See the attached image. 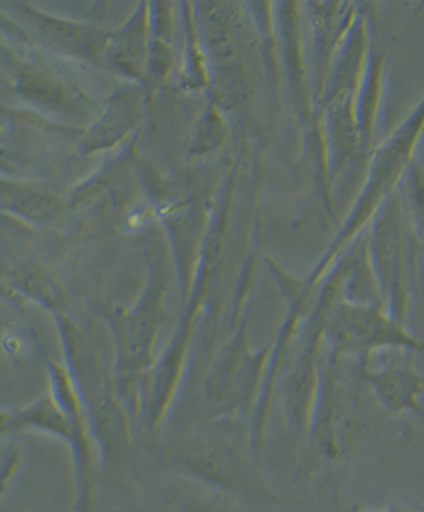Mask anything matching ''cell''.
I'll return each mask as SVG.
<instances>
[{"mask_svg":"<svg viewBox=\"0 0 424 512\" xmlns=\"http://www.w3.org/2000/svg\"><path fill=\"white\" fill-rule=\"evenodd\" d=\"M161 456L170 467L207 486L212 495L234 504L281 505L278 491L258 465L250 426L243 419H220L188 431L168 444Z\"/></svg>","mask_w":424,"mask_h":512,"instance_id":"cell-1","label":"cell"},{"mask_svg":"<svg viewBox=\"0 0 424 512\" xmlns=\"http://www.w3.org/2000/svg\"><path fill=\"white\" fill-rule=\"evenodd\" d=\"M48 391L20 408H4L0 414L2 437L46 435L68 445L75 468L73 512H94L96 456L87 408L75 378L62 362L46 361Z\"/></svg>","mask_w":424,"mask_h":512,"instance_id":"cell-2","label":"cell"},{"mask_svg":"<svg viewBox=\"0 0 424 512\" xmlns=\"http://www.w3.org/2000/svg\"><path fill=\"white\" fill-rule=\"evenodd\" d=\"M423 131L424 96L417 101L412 112L407 113L403 121L380 144L375 145L368 161L363 186L347 212V218L343 219L333 241L329 242L310 274L299 279V285L308 297L315 299L318 285L326 278L327 272L333 269L341 253L363 234L364 226L370 225L380 205L400 189L403 177L409 172L410 165L416 161L417 144Z\"/></svg>","mask_w":424,"mask_h":512,"instance_id":"cell-3","label":"cell"},{"mask_svg":"<svg viewBox=\"0 0 424 512\" xmlns=\"http://www.w3.org/2000/svg\"><path fill=\"white\" fill-rule=\"evenodd\" d=\"M315 299L322 311L324 343L334 357L363 361L386 350L424 357V339L391 317L382 304H356L341 299L331 274L318 285Z\"/></svg>","mask_w":424,"mask_h":512,"instance_id":"cell-4","label":"cell"},{"mask_svg":"<svg viewBox=\"0 0 424 512\" xmlns=\"http://www.w3.org/2000/svg\"><path fill=\"white\" fill-rule=\"evenodd\" d=\"M345 361L326 352L320 362L317 400L308 438L311 452L324 463H340L359 449L373 430V415L359 391L356 378L343 368Z\"/></svg>","mask_w":424,"mask_h":512,"instance_id":"cell-5","label":"cell"},{"mask_svg":"<svg viewBox=\"0 0 424 512\" xmlns=\"http://www.w3.org/2000/svg\"><path fill=\"white\" fill-rule=\"evenodd\" d=\"M165 295L167 278L163 264L158 260L152 267L145 292L137 304L126 311H115L108 315L117 350L115 389L135 422V430L140 414L142 385L158 359V355H154V347L168 318Z\"/></svg>","mask_w":424,"mask_h":512,"instance_id":"cell-6","label":"cell"},{"mask_svg":"<svg viewBox=\"0 0 424 512\" xmlns=\"http://www.w3.org/2000/svg\"><path fill=\"white\" fill-rule=\"evenodd\" d=\"M251 297L234 318V332L212 359L204 378V403L212 421L248 419L264 385L265 373L273 352V341L262 348L251 343Z\"/></svg>","mask_w":424,"mask_h":512,"instance_id":"cell-7","label":"cell"},{"mask_svg":"<svg viewBox=\"0 0 424 512\" xmlns=\"http://www.w3.org/2000/svg\"><path fill=\"white\" fill-rule=\"evenodd\" d=\"M20 34L27 41L29 50H20L15 45L2 46L4 83L23 103L31 106L29 110L32 112L41 113L64 126L87 128L96 119L101 103H96L75 78L45 59L43 53L36 52V46L22 29Z\"/></svg>","mask_w":424,"mask_h":512,"instance_id":"cell-8","label":"cell"},{"mask_svg":"<svg viewBox=\"0 0 424 512\" xmlns=\"http://www.w3.org/2000/svg\"><path fill=\"white\" fill-rule=\"evenodd\" d=\"M419 241L410 226L400 189L389 196L370 221L366 255L379 288L380 301L391 317L407 324L417 285Z\"/></svg>","mask_w":424,"mask_h":512,"instance_id":"cell-9","label":"cell"},{"mask_svg":"<svg viewBox=\"0 0 424 512\" xmlns=\"http://www.w3.org/2000/svg\"><path fill=\"white\" fill-rule=\"evenodd\" d=\"M324 347L322 311L315 299L310 315L304 320L301 331L290 347L276 389V398H280L288 430L296 437H303L310 428Z\"/></svg>","mask_w":424,"mask_h":512,"instance_id":"cell-10","label":"cell"},{"mask_svg":"<svg viewBox=\"0 0 424 512\" xmlns=\"http://www.w3.org/2000/svg\"><path fill=\"white\" fill-rule=\"evenodd\" d=\"M16 25L32 45L46 48L69 61L106 69V43L110 32L89 22L52 15L27 2H15Z\"/></svg>","mask_w":424,"mask_h":512,"instance_id":"cell-11","label":"cell"},{"mask_svg":"<svg viewBox=\"0 0 424 512\" xmlns=\"http://www.w3.org/2000/svg\"><path fill=\"white\" fill-rule=\"evenodd\" d=\"M414 357L410 352L386 350L354 361L364 387L387 414H424V377Z\"/></svg>","mask_w":424,"mask_h":512,"instance_id":"cell-12","label":"cell"},{"mask_svg":"<svg viewBox=\"0 0 424 512\" xmlns=\"http://www.w3.org/2000/svg\"><path fill=\"white\" fill-rule=\"evenodd\" d=\"M320 138L324 152V170L331 202L338 184L349 179L350 172L370 161L356 115V96L345 94L329 101L318 112ZM334 205V202H333Z\"/></svg>","mask_w":424,"mask_h":512,"instance_id":"cell-13","label":"cell"},{"mask_svg":"<svg viewBox=\"0 0 424 512\" xmlns=\"http://www.w3.org/2000/svg\"><path fill=\"white\" fill-rule=\"evenodd\" d=\"M303 18H306L310 41V50L306 52L308 71H310L311 92L315 99V110L324 85L334 53L340 48L341 41L347 36L352 23L356 22L361 11L359 4L352 2H303Z\"/></svg>","mask_w":424,"mask_h":512,"instance_id":"cell-14","label":"cell"},{"mask_svg":"<svg viewBox=\"0 0 424 512\" xmlns=\"http://www.w3.org/2000/svg\"><path fill=\"white\" fill-rule=\"evenodd\" d=\"M145 117V85L124 83L101 101L96 119L82 131L76 145L80 156L114 151L135 135Z\"/></svg>","mask_w":424,"mask_h":512,"instance_id":"cell-15","label":"cell"},{"mask_svg":"<svg viewBox=\"0 0 424 512\" xmlns=\"http://www.w3.org/2000/svg\"><path fill=\"white\" fill-rule=\"evenodd\" d=\"M151 59V2H138L121 27L108 34L106 69L114 71L128 83L149 82Z\"/></svg>","mask_w":424,"mask_h":512,"instance_id":"cell-16","label":"cell"},{"mask_svg":"<svg viewBox=\"0 0 424 512\" xmlns=\"http://www.w3.org/2000/svg\"><path fill=\"white\" fill-rule=\"evenodd\" d=\"M128 156L129 152L119 154L87 181L76 186L75 191L69 195V205L101 216H115L119 221L129 209L135 207L129 205L133 188L128 175Z\"/></svg>","mask_w":424,"mask_h":512,"instance_id":"cell-17","label":"cell"},{"mask_svg":"<svg viewBox=\"0 0 424 512\" xmlns=\"http://www.w3.org/2000/svg\"><path fill=\"white\" fill-rule=\"evenodd\" d=\"M387 48L379 39V23L373 18L370 53L356 94V115L368 151L375 149L380 106L386 87Z\"/></svg>","mask_w":424,"mask_h":512,"instance_id":"cell-18","label":"cell"},{"mask_svg":"<svg viewBox=\"0 0 424 512\" xmlns=\"http://www.w3.org/2000/svg\"><path fill=\"white\" fill-rule=\"evenodd\" d=\"M62 205L61 196L45 182L9 179L8 175H2L0 207L4 214L31 225H46L59 218Z\"/></svg>","mask_w":424,"mask_h":512,"instance_id":"cell-19","label":"cell"},{"mask_svg":"<svg viewBox=\"0 0 424 512\" xmlns=\"http://www.w3.org/2000/svg\"><path fill=\"white\" fill-rule=\"evenodd\" d=\"M186 20L182 34L181 87L188 92H211V66L198 34L195 6L184 2Z\"/></svg>","mask_w":424,"mask_h":512,"instance_id":"cell-20","label":"cell"},{"mask_svg":"<svg viewBox=\"0 0 424 512\" xmlns=\"http://www.w3.org/2000/svg\"><path fill=\"white\" fill-rule=\"evenodd\" d=\"M175 16L170 2H151V59L147 78L165 80L175 62Z\"/></svg>","mask_w":424,"mask_h":512,"instance_id":"cell-21","label":"cell"},{"mask_svg":"<svg viewBox=\"0 0 424 512\" xmlns=\"http://www.w3.org/2000/svg\"><path fill=\"white\" fill-rule=\"evenodd\" d=\"M228 138L230 124L225 110L214 99L209 98L204 110L198 115L197 122L191 128L188 154L191 158L211 156L227 145Z\"/></svg>","mask_w":424,"mask_h":512,"instance_id":"cell-22","label":"cell"},{"mask_svg":"<svg viewBox=\"0 0 424 512\" xmlns=\"http://www.w3.org/2000/svg\"><path fill=\"white\" fill-rule=\"evenodd\" d=\"M403 204L419 244H424V166L414 161L400 184Z\"/></svg>","mask_w":424,"mask_h":512,"instance_id":"cell-23","label":"cell"},{"mask_svg":"<svg viewBox=\"0 0 424 512\" xmlns=\"http://www.w3.org/2000/svg\"><path fill=\"white\" fill-rule=\"evenodd\" d=\"M175 504L184 512H248L241 509V505L230 502L227 498L211 495V497H197L193 493L182 490H172Z\"/></svg>","mask_w":424,"mask_h":512,"instance_id":"cell-24","label":"cell"},{"mask_svg":"<svg viewBox=\"0 0 424 512\" xmlns=\"http://www.w3.org/2000/svg\"><path fill=\"white\" fill-rule=\"evenodd\" d=\"M20 465H22V452L16 445H11L4 451V460H2V495L4 497L8 495L9 486L15 479Z\"/></svg>","mask_w":424,"mask_h":512,"instance_id":"cell-25","label":"cell"},{"mask_svg":"<svg viewBox=\"0 0 424 512\" xmlns=\"http://www.w3.org/2000/svg\"><path fill=\"white\" fill-rule=\"evenodd\" d=\"M352 512H424V507L417 502H409V500H394L382 509H370L363 504L352 505Z\"/></svg>","mask_w":424,"mask_h":512,"instance_id":"cell-26","label":"cell"},{"mask_svg":"<svg viewBox=\"0 0 424 512\" xmlns=\"http://www.w3.org/2000/svg\"><path fill=\"white\" fill-rule=\"evenodd\" d=\"M4 350L9 357H20L23 355L25 350V339L22 338V334H18L15 331L4 332Z\"/></svg>","mask_w":424,"mask_h":512,"instance_id":"cell-27","label":"cell"},{"mask_svg":"<svg viewBox=\"0 0 424 512\" xmlns=\"http://www.w3.org/2000/svg\"><path fill=\"white\" fill-rule=\"evenodd\" d=\"M416 161L419 165L424 166V131L423 135H421V140H419V144H417Z\"/></svg>","mask_w":424,"mask_h":512,"instance_id":"cell-28","label":"cell"}]
</instances>
